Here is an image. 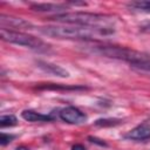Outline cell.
Returning <instances> with one entry per match:
<instances>
[{
	"label": "cell",
	"instance_id": "cell-2",
	"mask_svg": "<svg viewBox=\"0 0 150 150\" xmlns=\"http://www.w3.org/2000/svg\"><path fill=\"white\" fill-rule=\"evenodd\" d=\"M49 20L69 23L74 26H83V27H93V28H102V29H114L116 19L112 15L100 14V13H88V12H69L62 13L57 15H53Z\"/></svg>",
	"mask_w": 150,
	"mask_h": 150
},
{
	"label": "cell",
	"instance_id": "cell-8",
	"mask_svg": "<svg viewBox=\"0 0 150 150\" xmlns=\"http://www.w3.org/2000/svg\"><path fill=\"white\" fill-rule=\"evenodd\" d=\"M124 138L132 141H146L150 138V124L142 123L134 129H131L128 134L124 135Z\"/></svg>",
	"mask_w": 150,
	"mask_h": 150
},
{
	"label": "cell",
	"instance_id": "cell-7",
	"mask_svg": "<svg viewBox=\"0 0 150 150\" xmlns=\"http://www.w3.org/2000/svg\"><path fill=\"white\" fill-rule=\"evenodd\" d=\"M36 64L41 70H43L45 73H47L49 75L57 76V77H68L69 76V73L59 64L47 62V61H42V60H38Z\"/></svg>",
	"mask_w": 150,
	"mask_h": 150
},
{
	"label": "cell",
	"instance_id": "cell-5",
	"mask_svg": "<svg viewBox=\"0 0 150 150\" xmlns=\"http://www.w3.org/2000/svg\"><path fill=\"white\" fill-rule=\"evenodd\" d=\"M59 117L69 124H82L87 121V115L74 105H68L60 110Z\"/></svg>",
	"mask_w": 150,
	"mask_h": 150
},
{
	"label": "cell",
	"instance_id": "cell-11",
	"mask_svg": "<svg viewBox=\"0 0 150 150\" xmlns=\"http://www.w3.org/2000/svg\"><path fill=\"white\" fill-rule=\"evenodd\" d=\"M39 89H53V90H86L87 87L84 86H64V84H57V83H46L43 86H39Z\"/></svg>",
	"mask_w": 150,
	"mask_h": 150
},
{
	"label": "cell",
	"instance_id": "cell-10",
	"mask_svg": "<svg viewBox=\"0 0 150 150\" xmlns=\"http://www.w3.org/2000/svg\"><path fill=\"white\" fill-rule=\"evenodd\" d=\"M21 116L23 120L28 121V122H52L54 120V117L52 115H47V114H41L35 110H23L21 112Z\"/></svg>",
	"mask_w": 150,
	"mask_h": 150
},
{
	"label": "cell",
	"instance_id": "cell-12",
	"mask_svg": "<svg viewBox=\"0 0 150 150\" xmlns=\"http://www.w3.org/2000/svg\"><path fill=\"white\" fill-rule=\"evenodd\" d=\"M128 7H130L132 9H136V11L150 13V1H134V2H129Z\"/></svg>",
	"mask_w": 150,
	"mask_h": 150
},
{
	"label": "cell",
	"instance_id": "cell-13",
	"mask_svg": "<svg viewBox=\"0 0 150 150\" xmlns=\"http://www.w3.org/2000/svg\"><path fill=\"white\" fill-rule=\"evenodd\" d=\"M18 124V120L14 115H2L0 117V127L6 128V127H13Z\"/></svg>",
	"mask_w": 150,
	"mask_h": 150
},
{
	"label": "cell",
	"instance_id": "cell-16",
	"mask_svg": "<svg viewBox=\"0 0 150 150\" xmlns=\"http://www.w3.org/2000/svg\"><path fill=\"white\" fill-rule=\"evenodd\" d=\"M88 139L91 142V143H95V144H98V145H101V146H108V144L103 141V139H100V138H97V137H93V136H89L88 137Z\"/></svg>",
	"mask_w": 150,
	"mask_h": 150
},
{
	"label": "cell",
	"instance_id": "cell-19",
	"mask_svg": "<svg viewBox=\"0 0 150 150\" xmlns=\"http://www.w3.org/2000/svg\"><path fill=\"white\" fill-rule=\"evenodd\" d=\"M14 150H29V148H27V146H23V145H21V146H18V148H15Z\"/></svg>",
	"mask_w": 150,
	"mask_h": 150
},
{
	"label": "cell",
	"instance_id": "cell-17",
	"mask_svg": "<svg viewBox=\"0 0 150 150\" xmlns=\"http://www.w3.org/2000/svg\"><path fill=\"white\" fill-rule=\"evenodd\" d=\"M71 150H86V148L82 144H75L71 146Z\"/></svg>",
	"mask_w": 150,
	"mask_h": 150
},
{
	"label": "cell",
	"instance_id": "cell-1",
	"mask_svg": "<svg viewBox=\"0 0 150 150\" xmlns=\"http://www.w3.org/2000/svg\"><path fill=\"white\" fill-rule=\"evenodd\" d=\"M39 30L47 36L68 40H96L110 36L115 33L114 29H102L83 26H43Z\"/></svg>",
	"mask_w": 150,
	"mask_h": 150
},
{
	"label": "cell",
	"instance_id": "cell-6",
	"mask_svg": "<svg viewBox=\"0 0 150 150\" xmlns=\"http://www.w3.org/2000/svg\"><path fill=\"white\" fill-rule=\"evenodd\" d=\"M0 23L2 28H6V29L15 28V29H19V32H21L20 29H33L34 28V26L29 21H26L21 18L6 15V14L0 15Z\"/></svg>",
	"mask_w": 150,
	"mask_h": 150
},
{
	"label": "cell",
	"instance_id": "cell-9",
	"mask_svg": "<svg viewBox=\"0 0 150 150\" xmlns=\"http://www.w3.org/2000/svg\"><path fill=\"white\" fill-rule=\"evenodd\" d=\"M30 8L35 12L55 13V15L66 13V6L60 5V4H46V2H43V4H33L30 6Z\"/></svg>",
	"mask_w": 150,
	"mask_h": 150
},
{
	"label": "cell",
	"instance_id": "cell-18",
	"mask_svg": "<svg viewBox=\"0 0 150 150\" xmlns=\"http://www.w3.org/2000/svg\"><path fill=\"white\" fill-rule=\"evenodd\" d=\"M141 29L142 30H150V22H145V23L141 25Z\"/></svg>",
	"mask_w": 150,
	"mask_h": 150
},
{
	"label": "cell",
	"instance_id": "cell-15",
	"mask_svg": "<svg viewBox=\"0 0 150 150\" xmlns=\"http://www.w3.org/2000/svg\"><path fill=\"white\" fill-rule=\"evenodd\" d=\"M15 138V135H11V134H5V132H1V137H0V144L2 146L7 145L8 143H11L13 139Z\"/></svg>",
	"mask_w": 150,
	"mask_h": 150
},
{
	"label": "cell",
	"instance_id": "cell-3",
	"mask_svg": "<svg viewBox=\"0 0 150 150\" xmlns=\"http://www.w3.org/2000/svg\"><path fill=\"white\" fill-rule=\"evenodd\" d=\"M91 52L95 54H100L105 57L110 59H117L125 62H129L130 66L138 64V63H146L150 62V55L143 52H138L131 48L127 47H120V46H94L91 47Z\"/></svg>",
	"mask_w": 150,
	"mask_h": 150
},
{
	"label": "cell",
	"instance_id": "cell-4",
	"mask_svg": "<svg viewBox=\"0 0 150 150\" xmlns=\"http://www.w3.org/2000/svg\"><path fill=\"white\" fill-rule=\"evenodd\" d=\"M1 39L6 42L23 46L34 50H46L49 48V46L46 42H43L41 39L19 30L1 28Z\"/></svg>",
	"mask_w": 150,
	"mask_h": 150
},
{
	"label": "cell",
	"instance_id": "cell-14",
	"mask_svg": "<svg viewBox=\"0 0 150 150\" xmlns=\"http://www.w3.org/2000/svg\"><path fill=\"white\" fill-rule=\"evenodd\" d=\"M120 123H121V120L118 118H100L94 122V124L97 127H112Z\"/></svg>",
	"mask_w": 150,
	"mask_h": 150
}]
</instances>
